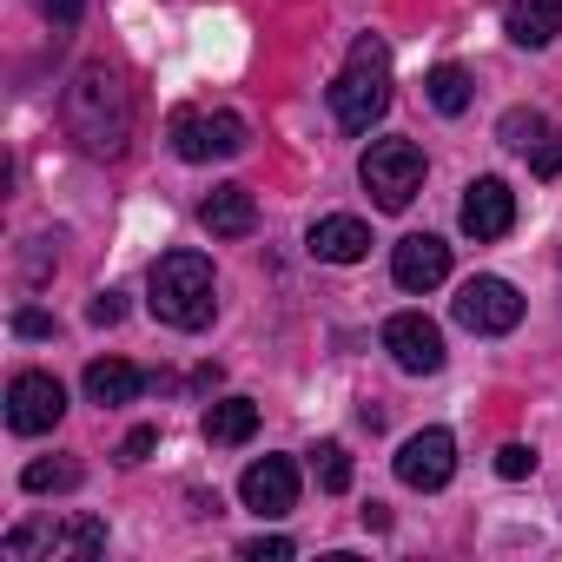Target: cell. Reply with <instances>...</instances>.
Instances as JSON below:
<instances>
[{
    "label": "cell",
    "mask_w": 562,
    "mask_h": 562,
    "mask_svg": "<svg viewBox=\"0 0 562 562\" xmlns=\"http://www.w3.org/2000/svg\"><path fill=\"white\" fill-rule=\"evenodd\" d=\"M238 555H245V562H292V555H299V549H292V542H285V536H251V542H245V549H238Z\"/></svg>",
    "instance_id": "24"
},
{
    "label": "cell",
    "mask_w": 562,
    "mask_h": 562,
    "mask_svg": "<svg viewBox=\"0 0 562 562\" xmlns=\"http://www.w3.org/2000/svg\"><path fill=\"white\" fill-rule=\"evenodd\" d=\"M312 470H318V483L338 496V490H351V457H345V443H318L312 450Z\"/></svg>",
    "instance_id": "22"
},
{
    "label": "cell",
    "mask_w": 562,
    "mask_h": 562,
    "mask_svg": "<svg viewBox=\"0 0 562 562\" xmlns=\"http://www.w3.org/2000/svg\"><path fill=\"white\" fill-rule=\"evenodd\" d=\"M331 113H338L345 133H371V126L391 113V54H384V41L364 34V41L351 47L345 74L331 80Z\"/></svg>",
    "instance_id": "3"
},
{
    "label": "cell",
    "mask_w": 562,
    "mask_h": 562,
    "mask_svg": "<svg viewBox=\"0 0 562 562\" xmlns=\"http://www.w3.org/2000/svg\"><path fill=\"white\" fill-rule=\"evenodd\" d=\"M199 225H205L212 238H245V232L258 225V199H251L245 186H212V192L199 199Z\"/></svg>",
    "instance_id": "15"
},
{
    "label": "cell",
    "mask_w": 562,
    "mask_h": 562,
    "mask_svg": "<svg viewBox=\"0 0 562 562\" xmlns=\"http://www.w3.org/2000/svg\"><path fill=\"white\" fill-rule=\"evenodd\" d=\"M364 251H371V225H364V218L338 212V218H318V225H312V258H325V265H358Z\"/></svg>",
    "instance_id": "16"
},
{
    "label": "cell",
    "mask_w": 562,
    "mask_h": 562,
    "mask_svg": "<svg viewBox=\"0 0 562 562\" xmlns=\"http://www.w3.org/2000/svg\"><path fill=\"white\" fill-rule=\"evenodd\" d=\"M391 278H397L404 292H437L443 278H450V245L430 238V232L397 238V251H391Z\"/></svg>",
    "instance_id": "12"
},
{
    "label": "cell",
    "mask_w": 562,
    "mask_h": 562,
    "mask_svg": "<svg viewBox=\"0 0 562 562\" xmlns=\"http://www.w3.org/2000/svg\"><path fill=\"white\" fill-rule=\"evenodd\" d=\"M67 417V391H60V378H47V371H21L14 384H8V424L21 430V437H41V430H54Z\"/></svg>",
    "instance_id": "8"
},
{
    "label": "cell",
    "mask_w": 562,
    "mask_h": 562,
    "mask_svg": "<svg viewBox=\"0 0 562 562\" xmlns=\"http://www.w3.org/2000/svg\"><path fill=\"white\" fill-rule=\"evenodd\" d=\"M245 120L238 113H199V106H179L172 113V153L186 166H205V159H238L245 153Z\"/></svg>",
    "instance_id": "6"
},
{
    "label": "cell",
    "mask_w": 562,
    "mask_h": 562,
    "mask_svg": "<svg viewBox=\"0 0 562 562\" xmlns=\"http://www.w3.org/2000/svg\"><path fill=\"white\" fill-rule=\"evenodd\" d=\"M60 120H67V133L80 139L87 159H120V153H126V133H133V100H126L120 74H113L106 60H93V67L74 74V87H67V100H60Z\"/></svg>",
    "instance_id": "1"
},
{
    "label": "cell",
    "mask_w": 562,
    "mask_h": 562,
    "mask_svg": "<svg viewBox=\"0 0 562 562\" xmlns=\"http://www.w3.org/2000/svg\"><path fill=\"white\" fill-rule=\"evenodd\" d=\"M384 351H391L397 371H411V378L443 371V331H437L424 312H397V318L384 325Z\"/></svg>",
    "instance_id": "9"
},
{
    "label": "cell",
    "mask_w": 562,
    "mask_h": 562,
    "mask_svg": "<svg viewBox=\"0 0 562 562\" xmlns=\"http://www.w3.org/2000/svg\"><path fill=\"white\" fill-rule=\"evenodd\" d=\"M14 338H54V318L47 312H14Z\"/></svg>",
    "instance_id": "28"
},
{
    "label": "cell",
    "mask_w": 562,
    "mask_h": 562,
    "mask_svg": "<svg viewBox=\"0 0 562 562\" xmlns=\"http://www.w3.org/2000/svg\"><path fill=\"white\" fill-rule=\"evenodd\" d=\"M424 93H430L437 113H463V106H470V74H463V67H437V74L424 80Z\"/></svg>",
    "instance_id": "20"
},
{
    "label": "cell",
    "mask_w": 562,
    "mask_h": 562,
    "mask_svg": "<svg viewBox=\"0 0 562 562\" xmlns=\"http://www.w3.org/2000/svg\"><path fill=\"white\" fill-rule=\"evenodd\" d=\"M21 483H27V490H74V483H80V463H67V457H41V463L21 470Z\"/></svg>",
    "instance_id": "21"
},
{
    "label": "cell",
    "mask_w": 562,
    "mask_h": 562,
    "mask_svg": "<svg viewBox=\"0 0 562 562\" xmlns=\"http://www.w3.org/2000/svg\"><path fill=\"white\" fill-rule=\"evenodd\" d=\"M139 391H146V371H139V364H126V358H93V364H87V397H93V404L113 411V404H133Z\"/></svg>",
    "instance_id": "18"
},
{
    "label": "cell",
    "mask_w": 562,
    "mask_h": 562,
    "mask_svg": "<svg viewBox=\"0 0 562 562\" xmlns=\"http://www.w3.org/2000/svg\"><path fill=\"white\" fill-rule=\"evenodd\" d=\"M106 549V522L100 516H60V522H21L8 529L0 555L8 562H34V555H74V562H93Z\"/></svg>",
    "instance_id": "4"
},
{
    "label": "cell",
    "mask_w": 562,
    "mask_h": 562,
    "mask_svg": "<svg viewBox=\"0 0 562 562\" xmlns=\"http://www.w3.org/2000/svg\"><path fill=\"white\" fill-rule=\"evenodd\" d=\"M358 179L384 212H404L424 186V146L417 139H371L364 159H358Z\"/></svg>",
    "instance_id": "5"
},
{
    "label": "cell",
    "mask_w": 562,
    "mask_h": 562,
    "mask_svg": "<svg viewBox=\"0 0 562 562\" xmlns=\"http://www.w3.org/2000/svg\"><path fill=\"white\" fill-rule=\"evenodd\" d=\"M496 139H503V146H516L542 179H549V172H562V126H549L542 113H522V106H516V113H503Z\"/></svg>",
    "instance_id": "14"
},
{
    "label": "cell",
    "mask_w": 562,
    "mask_h": 562,
    "mask_svg": "<svg viewBox=\"0 0 562 562\" xmlns=\"http://www.w3.org/2000/svg\"><path fill=\"white\" fill-rule=\"evenodd\" d=\"M457 325L463 331H476V338H503V331H516L522 325V299H516V285L509 278H470V285L457 292Z\"/></svg>",
    "instance_id": "7"
},
{
    "label": "cell",
    "mask_w": 562,
    "mask_h": 562,
    "mask_svg": "<svg viewBox=\"0 0 562 562\" xmlns=\"http://www.w3.org/2000/svg\"><path fill=\"white\" fill-rule=\"evenodd\" d=\"M41 14H47L60 34H74V27H80V0H41Z\"/></svg>",
    "instance_id": "26"
},
{
    "label": "cell",
    "mask_w": 562,
    "mask_h": 562,
    "mask_svg": "<svg viewBox=\"0 0 562 562\" xmlns=\"http://www.w3.org/2000/svg\"><path fill=\"white\" fill-rule=\"evenodd\" d=\"M238 496H245V509H258V516H285V509L299 503V463H292V457H258V463L238 476Z\"/></svg>",
    "instance_id": "11"
},
{
    "label": "cell",
    "mask_w": 562,
    "mask_h": 562,
    "mask_svg": "<svg viewBox=\"0 0 562 562\" xmlns=\"http://www.w3.org/2000/svg\"><path fill=\"white\" fill-rule=\"evenodd\" d=\"M450 470H457V437L450 430H417L397 450V483H411V490H443Z\"/></svg>",
    "instance_id": "10"
},
{
    "label": "cell",
    "mask_w": 562,
    "mask_h": 562,
    "mask_svg": "<svg viewBox=\"0 0 562 562\" xmlns=\"http://www.w3.org/2000/svg\"><path fill=\"white\" fill-rule=\"evenodd\" d=\"M146 292H153L146 299L153 318L172 325V331H205L212 312H218V299H212V265L199 251H166L153 265V278H146Z\"/></svg>",
    "instance_id": "2"
},
{
    "label": "cell",
    "mask_w": 562,
    "mask_h": 562,
    "mask_svg": "<svg viewBox=\"0 0 562 562\" xmlns=\"http://www.w3.org/2000/svg\"><path fill=\"white\" fill-rule=\"evenodd\" d=\"M503 27H509L516 47H549L562 34V0H509Z\"/></svg>",
    "instance_id": "17"
},
{
    "label": "cell",
    "mask_w": 562,
    "mask_h": 562,
    "mask_svg": "<svg viewBox=\"0 0 562 562\" xmlns=\"http://www.w3.org/2000/svg\"><path fill=\"white\" fill-rule=\"evenodd\" d=\"M153 450H159V430H133V437L120 443V463H146Z\"/></svg>",
    "instance_id": "25"
},
{
    "label": "cell",
    "mask_w": 562,
    "mask_h": 562,
    "mask_svg": "<svg viewBox=\"0 0 562 562\" xmlns=\"http://www.w3.org/2000/svg\"><path fill=\"white\" fill-rule=\"evenodd\" d=\"M516 225V192L503 186V179H470L463 186V232L476 238V245H490V238H503Z\"/></svg>",
    "instance_id": "13"
},
{
    "label": "cell",
    "mask_w": 562,
    "mask_h": 562,
    "mask_svg": "<svg viewBox=\"0 0 562 562\" xmlns=\"http://www.w3.org/2000/svg\"><path fill=\"white\" fill-rule=\"evenodd\" d=\"M496 476H509V483L536 476V450H529V443H503V450H496Z\"/></svg>",
    "instance_id": "23"
},
{
    "label": "cell",
    "mask_w": 562,
    "mask_h": 562,
    "mask_svg": "<svg viewBox=\"0 0 562 562\" xmlns=\"http://www.w3.org/2000/svg\"><path fill=\"white\" fill-rule=\"evenodd\" d=\"M251 430H258V404H251V397H218V404L205 411V443H218V450L245 443Z\"/></svg>",
    "instance_id": "19"
},
{
    "label": "cell",
    "mask_w": 562,
    "mask_h": 562,
    "mask_svg": "<svg viewBox=\"0 0 562 562\" xmlns=\"http://www.w3.org/2000/svg\"><path fill=\"white\" fill-rule=\"evenodd\" d=\"M120 312H126V299H120V292H100V299L87 305V318H93V325H120Z\"/></svg>",
    "instance_id": "27"
}]
</instances>
